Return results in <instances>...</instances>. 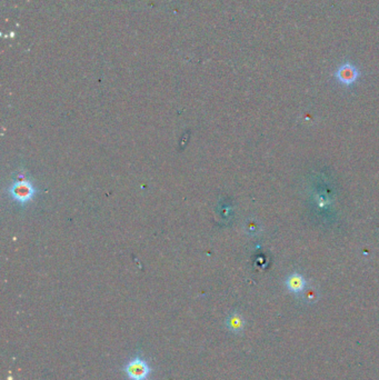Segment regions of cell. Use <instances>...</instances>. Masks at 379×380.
Wrapping results in <instances>:
<instances>
[{"instance_id": "cell-4", "label": "cell", "mask_w": 379, "mask_h": 380, "mask_svg": "<svg viewBox=\"0 0 379 380\" xmlns=\"http://www.w3.org/2000/svg\"><path fill=\"white\" fill-rule=\"evenodd\" d=\"M286 286L294 294H300L306 288V280L300 274L295 273L287 278Z\"/></svg>"}, {"instance_id": "cell-1", "label": "cell", "mask_w": 379, "mask_h": 380, "mask_svg": "<svg viewBox=\"0 0 379 380\" xmlns=\"http://www.w3.org/2000/svg\"><path fill=\"white\" fill-rule=\"evenodd\" d=\"M124 372L128 380H149L151 367L142 356L136 355L125 364Z\"/></svg>"}, {"instance_id": "cell-2", "label": "cell", "mask_w": 379, "mask_h": 380, "mask_svg": "<svg viewBox=\"0 0 379 380\" xmlns=\"http://www.w3.org/2000/svg\"><path fill=\"white\" fill-rule=\"evenodd\" d=\"M335 77L340 84L345 86H350L358 79L359 71L357 70L356 67L352 64L345 63L337 69Z\"/></svg>"}, {"instance_id": "cell-5", "label": "cell", "mask_w": 379, "mask_h": 380, "mask_svg": "<svg viewBox=\"0 0 379 380\" xmlns=\"http://www.w3.org/2000/svg\"><path fill=\"white\" fill-rule=\"evenodd\" d=\"M226 327L229 331L239 335V333L243 332L245 328V319L242 315L238 314V312H233V314L227 318Z\"/></svg>"}, {"instance_id": "cell-3", "label": "cell", "mask_w": 379, "mask_h": 380, "mask_svg": "<svg viewBox=\"0 0 379 380\" xmlns=\"http://www.w3.org/2000/svg\"><path fill=\"white\" fill-rule=\"evenodd\" d=\"M10 193H12L13 197L19 203H27L34 196L35 189L28 181L22 180L13 184V187L10 188Z\"/></svg>"}]
</instances>
